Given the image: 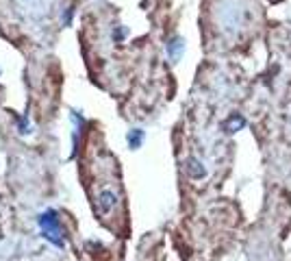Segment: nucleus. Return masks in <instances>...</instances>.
Instances as JSON below:
<instances>
[{"label": "nucleus", "mask_w": 291, "mask_h": 261, "mask_svg": "<svg viewBox=\"0 0 291 261\" xmlns=\"http://www.w3.org/2000/svg\"><path fill=\"white\" fill-rule=\"evenodd\" d=\"M115 205V194L113 192H102L100 194V209L104 211V214H107V211H111V207Z\"/></svg>", "instance_id": "423d86ee"}, {"label": "nucleus", "mask_w": 291, "mask_h": 261, "mask_svg": "<svg viewBox=\"0 0 291 261\" xmlns=\"http://www.w3.org/2000/svg\"><path fill=\"white\" fill-rule=\"evenodd\" d=\"M167 54L174 59V61H178L180 59V54H183L185 50V42H183V37H172V40L167 42Z\"/></svg>", "instance_id": "20e7f679"}, {"label": "nucleus", "mask_w": 291, "mask_h": 261, "mask_svg": "<svg viewBox=\"0 0 291 261\" xmlns=\"http://www.w3.org/2000/svg\"><path fill=\"white\" fill-rule=\"evenodd\" d=\"M37 226L42 231V237L50 242L57 248H65V231L59 222V216L54 209H46L43 214L37 216Z\"/></svg>", "instance_id": "f257e3e1"}, {"label": "nucleus", "mask_w": 291, "mask_h": 261, "mask_svg": "<svg viewBox=\"0 0 291 261\" xmlns=\"http://www.w3.org/2000/svg\"><path fill=\"white\" fill-rule=\"evenodd\" d=\"M185 170H187L191 178H205L207 176V168L198 159H194V157H189V159L185 161Z\"/></svg>", "instance_id": "7ed1b4c3"}, {"label": "nucleus", "mask_w": 291, "mask_h": 261, "mask_svg": "<svg viewBox=\"0 0 291 261\" xmlns=\"http://www.w3.org/2000/svg\"><path fill=\"white\" fill-rule=\"evenodd\" d=\"M126 141H128V148L130 150H139L141 144H144V130H141V129L128 130V135H126Z\"/></svg>", "instance_id": "39448f33"}, {"label": "nucleus", "mask_w": 291, "mask_h": 261, "mask_svg": "<svg viewBox=\"0 0 291 261\" xmlns=\"http://www.w3.org/2000/svg\"><path fill=\"white\" fill-rule=\"evenodd\" d=\"M246 124H248V120H246L244 116H239V113H233V116H230L226 122L222 124V129H224V133L233 135V133H237V130L246 129Z\"/></svg>", "instance_id": "f03ea898"}]
</instances>
